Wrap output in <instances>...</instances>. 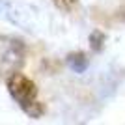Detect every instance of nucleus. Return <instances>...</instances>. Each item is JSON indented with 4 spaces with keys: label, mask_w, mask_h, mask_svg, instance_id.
Masks as SVG:
<instances>
[{
    "label": "nucleus",
    "mask_w": 125,
    "mask_h": 125,
    "mask_svg": "<svg viewBox=\"0 0 125 125\" xmlns=\"http://www.w3.org/2000/svg\"><path fill=\"white\" fill-rule=\"evenodd\" d=\"M88 43H90V49L94 52H103L104 51V45H106V34L101 30H94L92 34H90L88 37Z\"/></svg>",
    "instance_id": "5"
},
{
    "label": "nucleus",
    "mask_w": 125,
    "mask_h": 125,
    "mask_svg": "<svg viewBox=\"0 0 125 125\" xmlns=\"http://www.w3.org/2000/svg\"><path fill=\"white\" fill-rule=\"evenodd\" d=\"M6 88H8V94L11 95V99L19 104L21 110L30 106L37 99L36 82L32 78H28L26 75H22L21 71H15L13 75H10L6 78Z\"/></svg>",
    "instance_id": "3"
},
{
    "label": "nucleus",
    "mask_w": 125,
    "mask_h": 125,
    "mask_svg": "<svg viewBox=\"0 0 125 125\" xmlns=\"http://www.w3.org/2000/svg\"><path fill=\"white\" fill-rule=\"evenodd\" d=\"M52 4L56 6L60 11H71L78 4V0H52Z\"/></svg>",
    "instance_id": "7"
},
{
    "label": "nucleus",
    "mask_w": 125,
    "mask_h": 125,
    "mask_svg": "<svg viewBox=\"0 0 125 125\" xmlns=\"http://www.w3.org/2000/svg\"><path fill=\"white\" fill-rule=\"evenodd\" d=\"M0 19H6L13 26L24 32H37L41 22V13L36 6L21 0H0Z\"/></svg>",
    "instance_id": "1"
},
{
    "label": "nucleus",
    "mask_w": 125,
    "mask_h": 125,
    "mask_svg": "<svg viewBox=\"0 0 125 125\" xmlns=\"http://www.w3.org/2000/svg\"><path fill=\"white\" fill-rule=\"evenodd\" d=\"M22 112H24V114L28 116L30 120H39V118L45 114V104H43L41 101H37V99H36L34 103L30 104V106H26Z\"/></svg>",
    "instance_id": "6"
},
{
    "label": "nucleus",
    "mask_w": 125,
    "mask_h": 125,
    "mask_svg": "<svg viewBox=\"0 0 125 125\" xmlns=\"http://www.w3.org/2000/svg\"><path fill=\"white\" fill-rule=\"evenodd\" d=\"M65 63H67V67L73 71V73H84L90 65V58L86 56V52L82 51H77V52H69L67 56H65Z\"/></svg>",
    "instance_id": "4"
},
{
    "label": "nucleus",
    "mask_w": 125,
    "mask_h": 125,
    "mask_svg": "<svg viewBox=\"0 0 125 125\" xmlns=\"http://www.w3.org/2000/svg\"><path fill=\"white\" fill-rule=\"evenodd\" d=\"M26 58V45L13 36H0V77L8 78L15 71H21Z\"/></svg>",
    "instance_id": "2"
}]
</instances>
